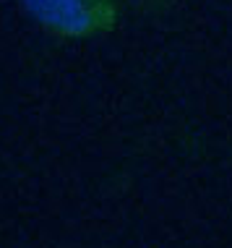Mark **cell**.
<instances>
[{
    "mask_svg": "<svg viewBox=\"0 0 232 248\" xmlns=\"http://www.w3.org/2000/svg\"><path fill=\"white\" fill-rule=\"evenodd\" d=\"M39 29L60 39L102 37L117 26V0H16Z\"/></svg>",
    "mask_w": 232,
    "mask_h": 248,
    "instance_id": "cell-1",
    "label": "cell"
}]
</instances>
